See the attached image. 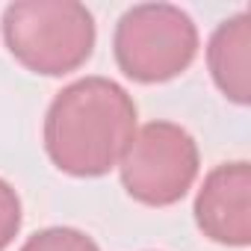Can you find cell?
I'll return each mask as SVG.
<instances>
[{
	"instance_id": "1",
	"label": "cell",
	"mask_w": 251,
	"mask_h": 251,
	"mask_svg": "<svg viewBox=\"0 0 251 251\" xmlns=\"http://www.w3.org/2000/svg\"><path fill=\"white\" fill-rule=\"evenodd\" d=\"M136 133V103L109 77L65 86L45 115V151L71 177H100L115 169Z\"/></svg>"
},
{
	"instance_id": "3",
	"label": "cell",
	"mask_w": 251,
	"mask_h": 251,
	"mask_svg": "<svg viewBox=\"0 0 251 251\" xmlns=\"http://www.w3.org/2000/svg\"><path fill=\"white\" fill-rule=\"evenodd\" d=\"M112 53L130 80L166 83L192 65L198 53V27L180 6L139 3L118 18Z\"/></svg>"
},
{
	"instance_id": "8",
	"label": "cell",
	"mask_w": 251,
	"mask_h": 251,
	"mask_svg": "<svg viewBox=\"0 0 251 251\" xmlns=\"http://www.w3.org/2000/svg\"><path fill=\"white\" fill-rule=\"evenodd\" d=\"M21 230V198L0 177V251H6Z\"/></svg>"
},
{
	"instance_id": "2",
	"label": "cell",
	"mask_w": 251,
	"mask_h": 251,
	"mask_svg": "<svg viewBox=\"0 0 251 251\" xmlns=\"http://www.w3.org/2000/svg\"><path fill=\"white\" fill-rule=\"evenodd\" d=\"M9 53L33 74L62 77L95 50V18L77 0H21L3 12Z\"/></svg>"
},
{
	"instance_id": "4",
	"label": "cell",
	"mask_w": 251,
	"mask_h": 251,
	"mask_svg": "<svg viewBox=\"0 0 251 251\" xmlns=\"http://www.w3.org/2000/svg\"><path fill=\"white\" fill-rule=\"evenodd\" d=\"M118 169L121 183L133 201L148 207H172L192 189L201 157L192 133L180 124L151 121L133 133Z\"/></svg>"
},
{
	"instance_id": "6",
	"label": "cell",
	"mask_w": 251,
	"mask_h": 251,
	"mask_svg": "<svg viewBox=\"0 0 251 251\" xmlns=\"http://www.w3.org/2000/svg\"><path fill=\"white\" fill-rule=\"evenodd\" d=\"M207 68L219 92L245 106L251 100V15L239 12L216 27L207 45Z\"/></svg>"
},
{
	"instance_id": "5",
	"label": "cell",
	"mask_w": 251,
	"mask_h": 251,
	"mask_svg": "<svg viewBox=\"0 0 251 251\" xmlns=\"http://www.w3.org/2000/svg\"><path fill=\"white\" fill-rule=\"evenodd\" d=\"M195 222L219 245L245 248L251 242V166L245 160L222 163L204 177L195 195Z\"/></svg>"
},
{
	"instance_id": "7",
	"label": "cell",
	"mask_w": 251,
	"mask_h": 251,
	"mask_svg": "<svg viewBox=\"0 0 251 251\" xmlns=\"http://www.w3.org/2000/svg\"><path fill=\"white\" fill-rule=\"evenodd\" d=\"M21 251H100L98 242L77 227H45L33 233Z\"/></svg>"
}]
</instances>
